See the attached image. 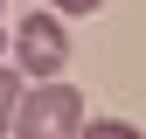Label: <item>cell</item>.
I'll return each instance as SVG.
<instances>
[{
    "instance_id": "6da1fadb",
    "label": "cell",
    "mask_w": 146,
    "mask_h": 139,
    "mask_svg": "<svg viewBox=\"0 0 146 139\" xmlns=\"http://www.w3.org/2000/svg\"><path fill=\"white\" fill-rule=\"evenodd\" d=\"M7 132H14V139H70V132H84V97H77V83L42 77L35 91H21Z\"/></svg>"
},
{
    "instance_id": "7a4b0ae2",
    "label": "cell",
    "mask_w": 146,
    "mask_h": 139,
    "mask_svg": "<svg viewBox=\"0 0 146 139\" xmlns=\"http://www.w3.org/2000/svg\"><path fill=\"white\" fill-rule=\"evenodd\" d=\"M63 63H70V35H63V14H56V7L28 14V21L14 28V70L42 83V77H63Z\"/></svg>"
},
{
    "instance_id": "3957f363",
    "label": "cell",
    "mask_w": 146,
    "mask_h": 139,
    "mask_svg": "<svg viewBox=\"0 0 146 139\" xmlns=\"http://www.w3.org/2000/svg\"><path fill=\"white\" fill-rule=\"evenodd\" d=\"M14 104H21V70H0V139L14 125Z\"/></svg>"
},
{
    "instance_id": "277c9868",
    "label": "cell",
    "mask_w": 146,
    "mask_h": 139,
    "mask_svg": "<svg viewBox=\"0 0 146 139\" xmlns=\"http://www.w3.org/2000/svg\"><path fill=\"white\" fill-rule=\"evenodd\" d=\"M49 7H56V14H98L104 0H49Z\"/></svg>"
},
{
    "instance_id": "5b68a950",
    "label": "cell",
    "mask_w": 146,
    "mask_h": 139,
    "mask_svg": "<svg viewBox=\"0 0 146 139\" xmlns=\"http://www.w3.org/2000/svg\"><path fill=\"white\" fill-rule=\"evenodd\" d=\"M0 56H7V0H0Z\"/></svg>"
}]
</instances>
